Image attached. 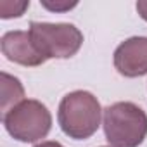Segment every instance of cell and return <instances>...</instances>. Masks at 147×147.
I'll return each instance as SVG.
<instances>
[{"label":"cell","instance_id":"3957f363","mask_svg":"<svg viewBox=\"0 0 147 147\" xmlns=\"http://www.w3.org/2000/svg\"><path fill=\"white\" fill-rule=\"evenodd\" d=\"M30 35L45 59L73 57L83 43V35L75 24L67 23H30Z\"/></svg>","mask_w":147,"mask_h":147},{"label":"cell","instance_id":"ba28073f","mask_svg":"<svg viewBox=\"0 0 147 147\" xmlns=\"http://www.w3.org/2000/svg\"><path fill=\"white\" fill-rule=\"evenodd\" d=\"M30 5V2H0V16L4 19H9V18H19L24 9Z\"/></svg>","mask_w":147,"mask_h":147},{"label":"cell","instance_id":"30bf717a","mask_svg":"<svg viewBox=\"0 0 147 147\" xmlns=\"http://www.w3.org/2000/svg\"><path fill=\"white\" fill-rule=\"evenodd\" d=\"M137 11L144 21H147V2H137Z\"/></svg>","mask_w":147,"mask_h":147},{"label":"cell","instance_id":"9c48e42d","mask_svg":"<svg viewBox=\"0 0 147 147\" xmlns=\"http://www.w3.org/2000/svg\"><path fill=\"white\" fill-rule=\"evenodd\" d=\"M42 5L47 7V9H50V11H67L71 7H75L76 2H73V4H50V2H45V0H43Z\"/></svg>","mask_w":147,"mask_h":147},{"label":"cell","instance_id":"5b68a950","mask_svg":"<svg viewBox=\"0 0 147 147\" xmlns=\"http://www.w3.org/2000/svg\"><path fill=\"white\" fill-rule=\"evenodd\" d=\"M114 67L126 78L147 75V36H131L114 50Z\"/></svg>","mask_w":147,"mask_h":147},{"label":"cell","instance_id":"7a4b0ae2","mask_svg":"<svg viewBox=\"0 0 147 147\" xmlns=\"http://www.w3.org/2000/svg\"><path fill=\"white\" fill-rule=\"evenodd\" d=\"M104 133L113 147H137L147 137V114L133 102H116L104 109Z\"/></svg>","mask_w":147,"mask_h":147},{"label":"cell","instance_id":"52a82bcc","mask_svg":"<svg viewBox=\"0 0 147 147\" xmlns=\"http://www.w3.org/2000/svg\"><path fill=\"white\" fill-rule=\"evenodd\" d=\"M23 97H24V90H23V85L19 83V80L7 75V73H2V111H4V116L12 107L21 104Z\"/></svg>","mask_w":147,"mask_h":147},{"label":"cell","instance_id":"277c9868","mask_svg":"<svg viewBox=\"0 0 147 147\" xmlns=\"http://www.w3.org/2000/svg\"><path fill=\"white\" fill-rule=\"evenodd\" d=\"M5 130L19 142H36L45 138L52 126V116L40 100H23L4 116Z\"/></svg>","mask_w":147,"mask_h":147},{"label":"cell","instance_id":"8992f818","mask_svg":"<svg viewBox=\"0 0 147 147\" xmlns=\"http://www.w3.org/2000/svg\"><path fill=\"white\" fill-rule=\"evenodd\" d=\"M0 45H2V54L9 61L21 66L35 67L47 61L35 47L30 31H7L2 36Z\"/></svg>","mask_w":147,"mask_h":147},{"label":"cell","instance_id":"6da1fadb","mask_svg":"<svg viewBox=\"0 0 147 147\" xmlns=\"http://www.w3.org/2000/svg\"><path fill=\"white\" fill-rule=\"evenodd\" d=\"M100 114L102 109L97 97L87 90H76L67 94L61 100L57 119L67 137L75 140H85L92 137L100 126Z\"/></svg>","mask_w":147,"mask_h":147},{"label":"cell","instance_id":"8fae6325","mask_svg":"<svg viewBox=\"0 0 147 147\" xmlns=\"http://www.w3.org/2000/svg\"><path fill=\"white\" fill-rule=\"evenodd\" d=\"M35 147H64V145H62V144H59V142H54V140H47V142L36 144Z\"/></svg>","mask_w":147,"mask_h":147}]
</instances>
